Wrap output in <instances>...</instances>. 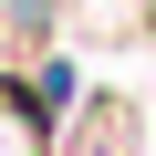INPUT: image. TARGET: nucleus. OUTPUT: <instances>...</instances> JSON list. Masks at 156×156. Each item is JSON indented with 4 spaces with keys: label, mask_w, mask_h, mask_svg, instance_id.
I'll list each match as a JSON object with an SVG mask.
<instances>
[{
    "label": "nucleus",
    "mask_w": 156,
    "mask_h": 156,
    "mask_svg": "<svg viewBox=\"0 0 156 156\" xmlns=\"http://www.w3.org/2000/svg\"><path fill=\"white\" fill-rule=\"evenodd\" d=\"M42 115H52V104L0 73V156H52V125H42Z\"/></svg>",
    "instance_id": "1"
}]
</instances>
